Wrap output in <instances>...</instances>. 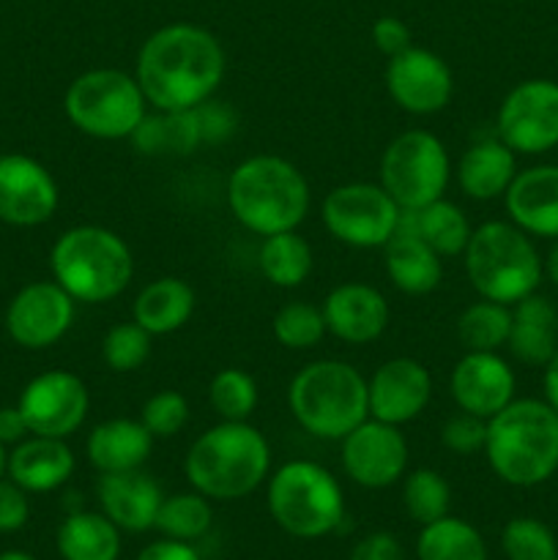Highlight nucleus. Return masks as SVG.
<instances>
[{
	"label": "nucleus",
	"instance_id": "f257e3e1",
	"mask_svg": "<svg viewBox=\"0 0 558 560\" xmlns=\"http://www.w3.org/2000/svg\"><path fill=\"white\" fill-rule=\"evenodd\" d=\"M228 58L211 31L191 22H173L142 42L135 77L151 109L178 113L213 98L224 80Z\"/></svg>",
	"mask_w": 558,
	"mask_h": 560
},
{
	"label": "nucleus",
	"instance_id": "f03ea898",
	"mask_svg": "<svg viewBox=\"0 0 558 560\" xmlns=\"http://www.w3.org/2000/svg\"><path fill=\"white\" fill-rule=\"evenodd\" d=\"M184 476L208 501H239L271 476V446L249 421H219L189 446Z\"/></svg>",
	"mask_w": 558,
	"mask_h": 560
},
{
	"label": "nucleus",
	"instance_id": "7ed1b4c3",
	"mask_svg": "<svg viewBox=\"0 0 558 560\" xmlns=\"http://www.w3.org/2000/svg\"><path fill=\"white\" fill-rule=\"evenodd\" d=\"M224 191L235 222L260 238L299 230L312 202L304 173L274 153H257L235 164Z\"/></svg>",
	"mask_w": 558,
	"mask_h": 560
},
{
	"label": "nucleus",
	"instance_id": "20e7f679",
	"mask_svg": "<svg viewBox=\"0 0 558 560\" xmlns=\"http://www.w3.org/2000/svg\"><path fill=\"white\" fill-rule=\"evenodd\" d=\"M485 457L507 485H545L558 470V413L542 399H512L487 421Z\"/></svg>",
	"mask_w": 558,
	"mask_h": 560
},
{
	"label": "nucleus",
	"instance_id": "39448f33",
	"mask_svg": "<svg viewBox=\"0 0 558 560\" xmlns=\"http://www.w3.org/2000/svg\"><path fill=\"white\" fill-rule=\"evenodd\" d=\"M49 271L77 304H107L131 284L135 257L113 230L77 224L53 244Z\"/></svg>",
	"mask_w": 558,
	"mask_h": 560
},
{
	"label": "nucleus",
	"instance_id": "423d86ee",
	"mask_svg": "<svg viewBox=\"0 0 558 560\" xmlns=\"http://www.w3.org/2000/svg\"><path fill=\"white\" fill-rule=\"evenodd\" d=\"M288 408L295 424L312 438L342 441L361 421L370 419L367 377L348 361H312L290 381Z\"/></svg>",
	"mask_w": 558,
	"mask_h": 560
},
{
	"label": "nucleus",
	"instance_id": "0eeeda50",
	"mask_svg": "<svg viewBox=\"0 0 558 560\" xmlns=\"http://www.w3.org/2000/svg\"><path fill=\"white\" fill-rule=\"evenodd\" d=\"M465 277L479 299L514 306L536 293L545 268L531 235L512 222H485L463 252Z\"/></svg>",
	"mask_w": 558,
	"mask_h": 560
},
{
	"label": "nucleus",
	"instance_id": "6e6552de",
	"mask_svg": "<svg viewBox=\"0 0 558 560\" xmlns=\"http://www.w3.org/2000/svg\"><path fill=\"white\" fill-rule=\"evenodd\" d=\"M268 514L295 539H323L345 520V492L337 476L312 459H290L268 476Z\"/></svg>",
	"mask_w": 558,
	"mask_h": 560
},
{
	"label": "nucleus",
	"instance_id": "1a4fd4ad",
	"mask_svg": "<svg viewBox=\"0 0 558 560\" xmlns=\"http://www.w3.org/2000/svg\"><path fill=\"white\" fill-rule=\"evenodd\" d=\"M63 109L71 126L93 140H131L148 115V98L129 71L91 69L71 80Z\"/></svg>",
	"mask_w": 558,
	"mask_h": 560
},
{
	"label": "nucleus",
	"instance_id": "9d476101",
	"mask_svg": "<svg viewBox=\"0 0 558 560\" xmlns=\"http://www.w3.org/2000/svg\"><path fill=\"white\" fill-rule=\"evenodd\" d=\"M377 184L403 211H419L441 200L452 180V159L441 137L427 129H408L394 137L381 156Z\"/></svg>",
	"mask_w": 558,
	"mask_h": 560
},
{
	"label": "nucleus",
	"instance_id": "9b49d317",
	"mask_svg": "<svg viewBox=\"0 0 558 560\" xmlns=\"http://www.w3.org/2000/svg\"><path fill=\"white\" fill-rule=\"evenodd\" d=\"M323 224L339 244L353 249H383L403 222V208L381 184L334 186L323 200Z\"/></svg>",
	"mask_w": 558,
	"mask_h": 560
},
{
	"label": "nucleus",
	"instance_id": "f8f14e48",
	"mask_svg": "<svg viewBox=\"0 0 558 560\" xmlns=\"http://www.w3.org/2000/svg\"><path fill=\"white\" fill-rule=\"evenodd\" d=\"M496 137L514 153L536 156L558 145V82L525 80L503 96Z\"/></svg>",
	"mask_w": 558,
	"mask_h": 560
},
{
	"label": "nucleus",
	"instance_id": "ddd939ff",
	"mask_svg": "<svg viewBox=\"0 0 558 560\" xmlns=\"http://www.w3.org/2000/svg\"><path fill=\"white\" fill-rule=\"evenodd\" d=\"M16 408L22 410L31 435L71 438L88 419L91 394L85 381L74 372L49 370L27 381Z\"/></svg>",
	"mask_w": 558,
	"mask_h": 560
},
{
	"label": "nucleus",
	"instance_id": "4468645a",
	"mask_svg": "<svg viewBox=\"0 0 558 560\" xmlns=\"http://www.w3.org/2000/svg\"><path fill=\"white\" fill-rule=\"evenodd\" d=\"M339 443L345 474L364 490H386L408 474L410 448L399 427L364 419Z\"/></svg>",
	"mask_w": 558,
	"mask_h": 560
},
{
	"label": "nucleus",
	"instance_id": "2eb2a0df",
	"mask_svg": "<svg viewBox=\"0 0 558 560\" xmlns=\"http://www.w3.org/2000/svg\"><path fill=\"white\" fill-rule=\"evenodd\" d=\"M77 301L55 279L31 282L16 290L5 306V331L25 350H47L74 326Z\"/></svg>",
	"mask_w": 558,
	"mask_h": 560
},
{
	"label": "nucleus",
	"instance_id": "dca6fc26",
	"mask_svg": "<svg viewBox=\"0 0 558 560\" xmlns=\"http://www.w3.org/2000/svg\"><path fill=\"white\" fill-rule=\"evenodd\" d=\"M386 91L399 109L410 115H435L454 96V77L441 55L410 44L388 58Z\"/></svg>",
	"mask_w": 558,
	"mask_h": 560
},
{
	"label": "nucleus",
	"instance_id": "f3484780",
	"mask_svg": "<svg viewBox=\"0 0 558 560\" xmlns=\"http://www.w3.org/2000/svg\"><path fill=\"white\" fill-rule=\"evenodd\" d=\"M60 191L53 173L25 153L0 156V222L38 228L55 217Z\"/></svg>",
	"mask_w": 558,
	"mask_h": 560
},
{
	"label": "nucleus",
	"instance_id": "a211bd4d",
	"mask_svg": "<svg viewBox=\"0 0 558 560\" xmlns=\"http://www.w3.org/2000/svg\"><path fill=\"white\" fill-rule=\"evenodd\" d=\"M370 419L403 427L419 419L432 399V375L416 359H388L367 381Z\"/></svg>",
	"mask_w": 558,
	"mask_h": 560
},
{
	"label": "nucleus",
	"instance_id": "6ab92c4d",
	"mask_svg": "<svg viewBox=\"0 0 558 560\" xmlns=\"http://www.w3.org/2000/svg\"><path fill=\"white\" fill-rule=\"evenodd\" d=\"M449 394L463 413L490 421L514 399V372L498 353H465L449 377Z\"/></svg>",
	"mask_w": 558,
	"mask_h": 560
},
{
	"label": "nucleus",
	"instance_id": "aec40b11",
	"mask_svg": "<svg viewBox=\"0 0 558 560\" xmlns=\"http://www.w3.org/2000/svg\"><path fill=\"white\" fill-rule=\"evenodd\" d=\"M323 317L332 337H337L345 345H370L383 337L388 326L386 295L377 288L364 282H345L337 284L323 301Z\"/></svg>",
	"mask_w": 558,
	"mask_h": 560
},
{
	"label": "nucleus",
	"instance_id": "412c9836",
	"mask_svg": "<svg viewBox=\"0 0 558 560\" xmlns=\"http://www.w3.org/2000/svg\"><path fill=\"white\" fill-rule=\"evenodd\" d=\"M102 512L126 534H146L156 523L164 495L162 487L142 474V468L124 474H102L96 481Z\"/></svg>",
	"mask_w": 558,
	"mask_h": 560
},
{
	"label": "nucleus",
	"instance_id": "4be33fe9",
	"mask_svg": "<svg viewBox=\"0 0 558 560\" xmlns=\"http://www.w3.org/2000/svg\"><path fill=\"white\" fill-rule=\"evenodd\" d=\"M509 222L536 238H558V164H539L514 175L503 195Z\"/></svg>",
	"mask_w": 558,
	"mask_h": 560
},
{
	"label": "nucleus",
	"instance_id": "5701e85b",
	"mask_svg": "<svg viewBox=\"0 0 558 560\" xmlns=\"http://www.w3.org/2000/svg\"><path fill=\"white\" fill-rule=\"evenodd\" d=\"M77 468L74 452L63 438H44V435H27L25 441L16 443L9 452V463H5V476L11 481L31 492H55L71 479Z\"/></svg>",
	"mask_w": 558,
	"mask_h": 560
},
{
	"label": "nucleus",
	"instance_id": "b1692460",
	"mask_svg": "<svg viewBox=\"0 0 558 560\" xmlns=\"http://www.w3.org/2000/svg\"><path fill=\"white\" fill-rule=\"evenodd\" d=\"M457 186L476 202H490L507 195L518 175V153L498 137L470 142L457 162Z\"/></svg>",
	"mask_w": 558,
	"mask_h": 560
},
{
	"label": "nucleus",
	"instance_id": "393cba45",
	"mask_svg": "<svg viewBox=\"0 0 558 560\" xmlns=\"http://www.w3.org/2000/svg\"><path fill=\"white\" fill-rule=\"evenodd\" d=\"M153 452V435L140 419H107L91 430L85 441L88 463L98 474H124L148 463Z\"/></svg>",
	"mask_w": 558,
	"mask_h": 560
},
{
	"label": "nucleus",
	"instance_id": "a878e982",
	"mask_svg": "<svg viewBox=\"0 0 558 560\" xmlns=\"http://www.w3.org/2000/svg\"><path fill=\"white\" fill-rule=\"evenodd\" d=\"M383 262L392 284L405 295L432 293L443 279V257L403 224L383 246Z\"/></svg>",
	"mask_w": 558,
	"mask_h": 560
},
{
	"label": "nucleus",
	"instance_id": "bb28decb",
	"mask_svg": "<svg viewBox=\"0 0 558 560\" xmlns=\"http://www.w3.org/2000/svg\"><path fill=\"white\" fill-rule=\"evenodd\" d=\"M507 348L525 366H545L558 350V312L545 295L531 293L512 306Z\"/></svg>",
	"mask_w": 558,
	"mask_h": 560
},
{
	"label": "nucleus",
	"instance_id": "cd10ccee",
	"mask_svg": "<svg viewBox=\"0 0 558 560\" xmlns=\"http://www.w3.org/2000/svg\"><path fill=\"white\" fill-rule=\"evenodd\" d=\"M195 290L178 277H159L137 293L131 320L140 323L151 337L181 331L195 315Z\"/></svg>",
	"mask_w": 558,
	"mask_h": 560
},
{
	"label": "nucleus",
	"instance_id": "c85d7f7f",
	"mask_svg": "<svg viewBox=\"0 0 558 560\" xmlns=\"http://www.w3.org/2000/svg\"><path fill=\"white\" fill-rule=\"evenodd\" d=\"M120 534L104 512H71L58 525L55 545L63 560H118Z\"/></svg>",
	"mask_w": 558,
	"mask_h": 560
},
{
	"label": "nucleus",
	"instance_id": "c756f323",
	"mask_svg": "<svg viewBox=\"0 0 558 560\" xmlns=\"http://www.w3.org/2000/svg\"><path fill=\"white\" fill-rule=\"evenodd\" d=\"M131 142L140 153L148 156H186L202 145L200 118L195 109H178V113H164L153 109L142 118Z\"/></svg>",
	"mask_w": 558,
	"mask_h": 560
},
{
	"label": "nucleus",
	"instance_id": "7c9ffc66",
	"mask_svg": "<svg viewBox=\"0 0 558 560\" xmlns=\"http://www.w3.org/2000/svg\"><path fill=\"white\" fill-rule=\"evenodd\" d=\"M399 224L414 230L441 257L463 255L470 241V233H474L463 208L449 202L446 197L419 208V211H403V222Z\"/></svg>",
	"mask_w": 558,
	"mask_h": 560
},
{
	"label": "nucleus",
	"instance_id": "2f4dec72",
	"mask_svg": "<svg viewBox=\"0 0 558 560\" xmlns=\"http://www.w3.org/2000/svg\"><path fill=\"white\" fill-rule=\"evenodd\" d=\"M257 268L274 288H301L312 273V249L306 238H301L299 230L266 235L257 252Z\"/></svg>",
	"mask_w": 558,
	"mask_h": 560
},
{
	"label": "nucleus",
	"instance_id": "473e14b6",
	"mask_svg": "<svg viewBox=\"0 0 558 560\" xmlns=\"http://www.w3.org/2000/svg\"><path fill=\"white\" fill-rule=\"evenodd\" d=\"M416 560H487V547L474 525L446 514L435 523L421 525Z\"/></svg>",
	"mask_w": 558,
	"mask_h": 560
},
{
	"label": "nucleus",
	"instance_id": "72a5a7b5",
	"mask_svg": "<svg viewBox=\"0 0 558 560\" xmlns=\"http://www.w3.org/2000/svg\"><path fill=\"white\" fill-rule=\"evenodd\" d=\"M512 328V306L498 301H474L457 317V337L468 353H498L507 348Z\"/></svg>",
	"mask_w": 558,
	"mask_h": 560
},
{
	"label": "nucleus",
	"instance_id": "f704fd0d",
	"mask_svg": "<svg viewBox=\"0 0 558 560\" xmlns=\"http://www.w3.org/2000/svg\"><path fill=\"white\" fill-rule=\"evenodd\" d=\"M213 525V509L211 501L206 495H200L197 490L191 492H175V495L164 498L162 506H159L156 523L153 528L159 530L167 539L178 541H195L211 530Z\"/></svg>",
	"mask_w": 558,
	"mask_h": 560
},
{
	"label": "nucleus",
	"instance_id": "c9c22d12",
	"mask_svg": "<svg viewBox=\"0 0 558 560\" xmlns=\"http://www.w3.org/2000/svg\"><path fill=\"white\" fill-rule=\"evenodd\" d=\"M403 506L414 523L430 525L449 514L452 487L438 470L416 468L403 476Z\"/></svg>",
	"mask_w": 558,
	"mask_h": 560
},
{
	"label": "nucleus",
	"instance_id": "e433bc0d",
	"mask_svg": "<svg viewBox=\"0 0 558 560\" xmlns=\"http://www.w3.org/2000/svg\"><path fill=\"white\" fill-rule=\"evenodd\" d=\"M257 399V381L239 366H224L208 383V402L222 421H249Z\"/></svg>",
	"mask_w": 558,
	"mask_h": 560
},
{
	"label": "nucleus",
	"instance_id": "4c0bfd02",
	"mask_svg": "<svg viewBox=\"0 0 558 560\" xmlns=\"http://www.w3.org/2000/svg\"><path fill=\"white\" fill-rule=\"evenodd\" d=\"M271 331L282 348L312 350L323 342L328 328L321 306L310 304V301H290L274 315Z\"/></svg>",
	"mask_w": 558,
	"mask_h": 560
},
{
	"label": "nucleus",
	"instance_id": "58836bf2",
	"mask_svg": "<svg viewBox=\"0 0 558 560\" xmlns=\"http://www.w3.org/2000/svg\"><path fill=\"white\" fill-rule=\"evenodd\" d=\"M153 337L140 323H115L102 339V359L118 375L137 372L151 359Z\"/></svg>",
	"mask_w": 558,
	"mask_h": 560
},
{
	"label": "nucleus",
	"instance_id": "ea45409f",
	"mask_svg": "<svg viewBox=\"0 0 558 560\" xmlns=\"http://www.w3.org/2000/svg\"><path fill=\"white\" fill-rule=\"evenodd\" d=\"M507 560H556L558 545L553 530L534 517H514L501 530Z\"/></svg>",
	"mask_w": 558,
	"mask_h": 560
},
{
	"label": "nucleus",
	"instance_id": "a19ab883",
	"mask_svg": "<svg viewBox=\"0 0 558 560\" xmlns=\"http://www.w3.org/2000/svg\"><path fill=\"white\" fill-rule=\"evenodd\" d=\"M189 402H186L184 394L173 392V388L151 394L140 410L142 427L151 432L153 441H164V438H175L178 432H184V427L189 424Z\"/></svg>",
	"mask_w": 558,
	"mask_h": 560
},
{
	"label": "nucleus",
	"instance_id": "79ce46f5",
	"mask_svg": "<svg viewBox=\"0 0 558 560\" xmlns=\"http://www.w3.org/2000/svg\"><path fill=\"white\" fill-rule=\"evenodd\" d=\"M441 443L446 452L460 454V457H470L476 452H485L487 443V421L479 416H470L460 410L457 416L446 419L441 430Z\"/></svg>",
	"mask_w": 558,
	"mask_h": 560
},
{
	"label": "nucleus",
	"instance_id": "37998d69",
	"mask_svg": "<svg viewBox=\"0 0 558 560\" xmlns=\"http://www.w3.org/2000/svg\"><path fill=\"white\" fill-rule=\"evenodd\" d=\"M31 520V501L16 481L0 479V534H16Z\"/></svg>",
	"mask_w": 558,
	"mask_h": 560
},
{
	"label": "nucleus",
	"instance_id": "c03bdc74",
	"mask_svg": "<svg viewBox=\"0 0 558 560\" xmlns=\"http://www.w3.org/2000/svg\"><path fill=\"white\" fill-rule=\"evenodd\" d=\"M197 118H200L202 142H222L235 131L233 109L224 107L222 102H213V98L197 107Z\"/></svg>",
	"mask_w": 558,
	"mask_h": 560
},
{
	"label": "nucleus",
	"instance_id": "a18cd8bd",
	"mask_svg": "<svg viewBox=\"0 0 558 560\" xmlns=\"http://www.w3.org/2000/svg\"><path fill=\"white\" fill-rule=\"evenodd\" d=\"M372 42L381 49L386 58L405 52L410 47V27L408 22H403L399 16H377L375 25H372Z\"/></svg>",
	"mask_w": 558,
	"mask_h": 560
},
{
	"label": "nucleus",
	"instance_id": "49530a36",
	"mask_svg": "<svg viewBox=\"0 0 558 560\" xmlns=\"http://www.w3.org/2000/svg\"><path fill=\"white\" fill-rule=\"evenodd\" d=\"M348 560H405V550L397 536L375 530V534H367L364 539L356 541Z\"/></svg>",
	"mask_w": 558,
	"mask_h": 560
},
{
	"label": "nucleus",
	"instance_id": "de8ad7c7",
	"mask_svg": "<svg viewBox=\"0 0 558 560\" xmlns=\"http://www.w3.org/2000/svg\"><path fill=\"white\" fill-rule=\"evenodd\" d=\"M135 560H200V556H197V550L189 541L167 539V536H164V539L151 541L148 547H142L140 556Z\"/></svg>",
	"mask_w": 558,
	"mask_h": 560
},
{
	"label": "nucleus",
	"instance_id": "09e8293b",
	"mask_svg": "<svg viewBox=\"0 0 558 560\" xmlns=\"http://www.w3.org/2000/svg\"><path fill=\"white\" fill-rule=\"evenodd\" d=\"M27 435H31V430H27V421L25 416H22V410L16 408V405L0 408V443H3V446H16V443L25 441Z\"/></svg>",
	"mask_w": 558,
	"mask_h": 560
},
{
	"label": "nucleus",
	"instance_id": "8fccbe9b",
	"mask_svg": "<svg viewBox=\"0 0 558 560\" xmlns=\"http://www.w3.org/2000/svg\"><path fill=\"white\" fill-rule=\"evenodd\" d=\"M542 386H545V402L558 413V350L553 353V359L545 364V377H542Z\"/></svg>",
	"mask_w": 558,
	"mask_h": 560
},
{
	"label": "nucleus",
	"instance_id": "3c124183",
	"mask_svg": "<svg viewBox=\"0 0 558 560\" xmlns=\"http://www.w3.org/2000/svg\"><path fill=\"white\" fill-rule=\"evenodd\" d=\"M542 268H545V277L558 288V238H553V246L545 260H542Z\"/></svg>",
	"mask_w": 558,
	"mask_h": 560
},
{
	"label": "nucleus",
	"instance_id": "603ef678",
	"mask_svg": "<svg viewBox=\"0 0 558 560\" xmlns=\"http://www.w3.org/2000/svg\"><path fill=\"white\" fill-rule=\"evenodd\" d=\"M0 560H38V558H33L31 552H22V550H9V552H0Z\"/></svg>",
	"mask_w": 558,
	"mask_h": 560
},
{
	"label": "nucleus",
	"instance_id": "864d4df0",
	"mask_svg": "<svg viewBox=\"0 0 558 560\" xmlns=\"http://www.w3.org/2000/svg\"><path fill=\"white\" fill-rule=\"evenodd\" d=\"M5 463H9V452H5V446L0 443V479L5 476Z\"/></svg>",
	"mask_w": 558,
	"mask_h": 560
},
{
	"label": "nucleus",
	"instance_id": "5fc2aeb1",
	"mask_svg": "<svg viewBox=\"0 0 558 560\" xmlns=\"http://www.w3.org/2000/svg\"><path fill=\"white\" fill-rule=\"evenodd\" d=\"M556 560H558V558H556Z\"/></svg>",
	"mask_w": 558,
	"mask_h": 560
}]
</instances>
